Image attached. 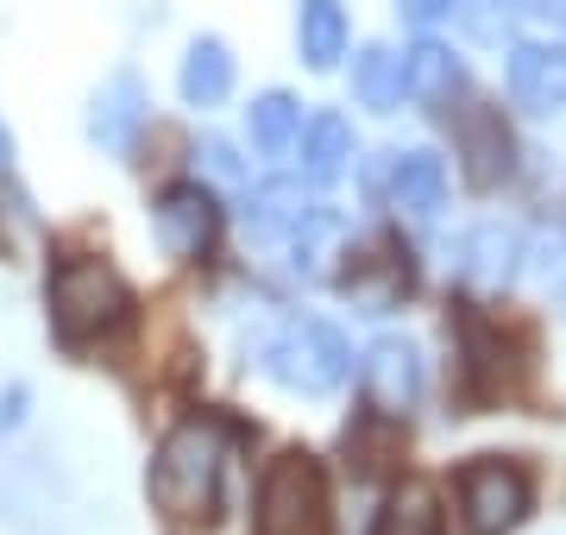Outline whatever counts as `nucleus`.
<instances>
[{"label": "nucleus", "instance_id": "6", "mask_svg": "<svg viewBox=\"0 0 566 535\" xmlns=\"http://www.w3.org/2000/svg\"><path fill=\"white\" fill-rule=\"evenodd\" d=\"M221 227H227V208L208 183H170L151 202V233L170 259H208L221 246Z\"/></svg>", "mask_w": 566, "mask_h": 535}, {"label": "nucleus", "instance_id": "8", "mask_svg": "<svg viewBox=\"0 0 566 535\" xmlns=\"http://www.w3.org/2000/svg\"><path fill=\"white\" fill-rule=\"evenodd\" d=\"M516 271H523V233H516V227L485 221V227H472V233H460V246H453V277H460L465 290L497 296V290H510Z\"/></svg>", "mask_w": 566, "mask_h": 535}, {"label": "nucleus", "instance_id": "1", "mask_svg": "<svg viewBox=\"0 0 566 535\" xmlns=\"http://www.w3.org/2000/svg\"><path fill=\"white\" fill-rule=\"evenodd\" d=\"M227 460H233V434L214 416H189L182 429L164 434L158 460H151V504L170 529H214L221 523V492H227Z\"/></svg>", "mask_w": 566, "mask_h": 535}, {"label": "nucleus", "instance_id": "2", "mask_svg": "<svg viewBox=\"0 0 566 535\" xmlns=\"http://www.w3.org/2000/svg\"><path fill=\"white\" fill-rule=\"evenodd\" d=\"M51 328L63 347H95L133 322V290L107 259H63L51 271Z\"/></svg>", "mask_w": 566, "mask_h": 535}, {"label": "nucleus", "instance_id": "4", "mask_svg": "<svg viewBox=\"0 0 566 535\" xmlns=\"http://www.w3.org/2000/svg\"><path fill=\"white\" fill-rule=\"evenodd\" d=\"M252 535H334V504H327V479L315 453L283 448L264 466Z\"/></svg>", "mask_w": 566, "mask_h": 535}, {"label": "nucleus", "instance_id": "15", "mask_svg": "<svg viewBox=\"0 0 566 535\" xmlns=\"http://www.w3.org/2000/svg\"><path fill=\"white\" fill-rule=\"evenodd\" d=\"M240 214H245V233H252V240H290V233L315 214V202L303 196L296 177H264V183L245 196Z\"/></svg>", "mask_w": 566, "mask_h": 535}, {"label": "nucleus", "instance_id": "3", "mask_svg": "<svg viewBox=\"0 0 566 535\" xmlns=\"http://www.w3.org/2000/svg\"><path fill=\"white\" fill-rule=\"evenodd\" d=\"M259 366L271 385H283L296 397H334L346 385V371H353V347H346V334L334 322L296 315L259 347Z\"/></svg>", "mask_w": 566, "mask_h": 535}, {"label": "nucleus", "instance_id": "17", "mask_svg": "<svg viewBox=\"0 0 566 535\" xmlns=\"http://www.w3.org/2000/svg\"><path fill=\"white\" fill-rule=\"evenodd\" d=\"M353 126L340 120V114H315V120H303V133H296V165H303L308 183H334V177H346L353 170Z\"/></svg>", "mask_w": 566, "mask_h": 535}, {"label": "nucleus", "instance_id": "18", "mask_svg": "<svg viewBox=\"0 0 566 535\" xmlns=\"http://www.w3.org/2000/svg\"><path fill=\"white\" fill-rule=\"evenodd\" d=\"M346 7L340 0H296V51H303L308 70H334L346 57Z\"/></svg>", "mask_w": 566, "mask_h": 535}, {"label": "nucleus", "instance_id": "26", "mask_svg": "<svg viewBox=\"0 0 566 535\" xmlns=\"http://www.w3.org/2000/svg\"><path fill=\"white\" fill-rule=\"evenodd\" d=\"M516 13H528L542 25H566V0H516Z\"/></svg>", "mask_w": 566, "mask_h": 535}, {"label": "nucleus", "instance_id": "14", "mask_svg": "<svg viewBox=\"0 0 566 535\" xmlns=\"http://www.w3.org/2000/svg\"><path fill=\"white\" fill-rule=\"evenodd\" d=\"M403 95L416 107H434V114H441L447 102L465 95V63L453 57L441 39H416L403 51Z\"/></svg>", "mask_w": 566, "mask_h": 535}, {"label": "nucleus", "instance_id": "12", "mask_svg": "<svg viewBox=\"0 0 566 535\" xmlns=\"http://www.w3.org/2000/svg\"><path fill=\"white\" fill-rule=\"evenodd\" d=\"M353 265L340 271V290L353 296L359 315H390L397 296H409V259L397 246H365V252H346Z\"/></svg>", "mask_w": 566, "mask_h": 535}, {"label": "nucleus", "instance_id": "28", "mask_svg": "<svg viewBox=\"0 0 566 535\" xmlns=\"http://www.w3.org/2000/svg\"><path fill=\"white\" fill-rule=\"evenodd\" d=\"M13 165V139H7V126H0V170Z\"/></svg>", "mask_w": 566, "mask_h": 535}, {"label": "nucleus", "instance_id": "11", "mask_svg": "<svg viewBox=\"0 0 566 535\" xmlns=\"http://www.w3.org/2000/svg\"><path fill=\"white\" fill-rule=\"evenodd\" d=\"M510 102L523 114H560L566 107V44L528 39L510 51Z\"/></svg>", "mask_w": 566, "mask_h": 535}, {"label": "nucleus", "instance_id": "19", "mask_svg": "<svg viewBox=\"0 0 566 535\" xmlns=\"http://www.w3.org/2000/svg\"><path fill=\"white\" fill-rule=\"evenodd\" d=\"M245 133H252V145L264 158H283L296 145V133H303V102L283 95V88H264L259 102L245 107Z\"/></svg>", "mask_w": 566, "mask_h": 535}, {"label": "nucleus", "instance_id": "16", "mask_svg": "<svg viewBox=\"0 0 566 535\" xmlns=\"http://www.w3.org/2000/svg\"><path fill=\"white\" fill-rule=\"evenodd\" d=\"M177 95L189 107H221L227 95H233V51H227L214 32H202V39H189V51H182V70H177Z\"/></svg>", "mask_w": 566, "mask_h": 535}, {"label": "nucleus", "instance_id": "22", "mask_svg": "<svg viewBox=\"0 0 566 535\" xmlns=\"http://www.w3.org/2000/svg\"><path fill=\"white\" fill-rule=\"evenodd\" d=\"M523 271L547 290V296H566V227L560 221L542 227L535 240H523Z\"/></svg>", "mask_w": 566, "mask_h": 535}, {"label": "nucleus", "instance_id": "24", "mask_svg": "<svg viewBox=\"0 0 566 535\" xmlns=\"http://www.w3.org/2000/svg\"><path fill=\"white\" fill-rule=\"evenodd\" d=\"M447 13H453V0H397V20L416 25V32H428V25H441Z\"/></svg>", "mask_w": 566, "mask_h": 535}, {"label": "nucleus", "instance_id": "7", "mask_svg": "<svg viewBox=\"0 0 566 535\" xmlns=\"http://www.w3.org/2000/svg\"><path fill=\"white\" fill-rule=\"evenodd\" d=\"M359 385H365L371 416H397V422H403V416L422 403V385H428L416 340H403V334H378V340L365 347V359H359Z\"/></svg>", "mask_w": 566, "mask_h": 535}, {"label": "nucleus", "instance_id": "21", "mask_svg": "<svg viewBox=\"0 0 566 535\" xmlns=\"http://www.w3.org/2000/svg\"><path fill=\"white\" fill-rule=\"evenodd\" d=\"M371 535H441V504L428 485H403L385 497V511L371 523Z\"/></svg>", "mask_w": 566, "mask_h": 535}, {"label": "nucleus", "instance_id": "20", "mask_svg": "<svg viewBox=\"0 0 566 535\" xmlns=\"http://www.w3.org/2000/svg\"><path fill=\"white\" fill-rule=\"evenodd\" d=\"M353 95L371 114H390V107L403 102V57L390 44H365L359 57H353Z\"/></svg>", "mask_w": 566, "mask_h": 535}, {"label": "nucleus", "instance_id": "5", "mask_svg": "<svg viewBox=\"0 0 566 535\" xmlns=\"http://www.w3.org/2000/svg\"><path fill=\"white\" fill-rule=\"evenodd\" d=\"M528 504H535V485H528V473L516 466V460L485 453V460H472V466L460 473V523H465V535L523 529Z\"/></svg>", "mask_w": 566, "mask_h": 535}, {"label": "nucleus", "instance_id": "25", "mask_svg": "<svg viewBox=\"0 0 566 535\" xmlns=\"http://www.w3.org/2000/svg\"><path fill=\"white\" fill-rule=\"evenodd\" d=\"M196 158H202L214 177H240V151H233L227 139H202V151H196Z\"/></svg>", "mask_w": 566, "mask_h": 535}, {"label": "nucleus", "instance_id": "13", "mask_svg": "<svg viewBox=\"0 0 566 535\" xmlns=\"http://www.w3.org/2000/svg\"><path fill=\"white\" fill-rule=\"evenodd\" d=\"M390 208L409 214V221H434L447 202V165L428 151V145H409V151H390V183H385Z\"/></svg>", "mask_w": 566, "mask_h": 535}, {"label": "nucleus", "instance_id": "27", "mask_svg": "<svg viewBox=\"0 0 566 535\" xmlns=\"http://www.w3.org/2000/svg\"><path fill=\"white\" fill-rule=\"evenodd\" d=\"M20 403H25V391H7V403H0V429H13V422H20Z\"/></svg>", "mask_w": 566, "mask_h": 535}, {"label": "nucleus", "instance_id": "9", "mask_svg": "<svg viewBox=\"0 0 566 535\" xmlns=\"http://www.w3.org/2000/svg\"><path fill=\"white\" fill-rule=\"evenodd\" d=\"M453 139H460L465 183L472 189H497L516 170V139H510V126L497 107H465L460 126H453Z\"/></svg>", "mask_w": 566, "mask_h": 535}, {"label": "nucleus", "instance_id": "10", "mask_svg": "<svg viewBox=\"0 0 566 535\" xmlns=\"http://www.w3.org/2000/svg\"><path fill=\"white\" fill-rule=\"evenodd\" d=\"M139 133H145V83L133 76V70H114V76L95 88L88 139L102 145V151H114V158H126V151L139 145Z\"/></svg>", "mask_w": 566, "mask_h": 535}, {"label": "nucleus", "instance_id": "23", "mask_svg": "<svg viewBox=\"0 0 566 535\" xmlns=\"http://www.w3.org/2000/svg\"><path fill=\"white\" fill-rule=\"evenodd\" d=\"M453 20L465 25L472 44H504L510 20H516V0H453Z\"/></svg>", "mask_w": 566, "mask_h": 535}]
</instances>
